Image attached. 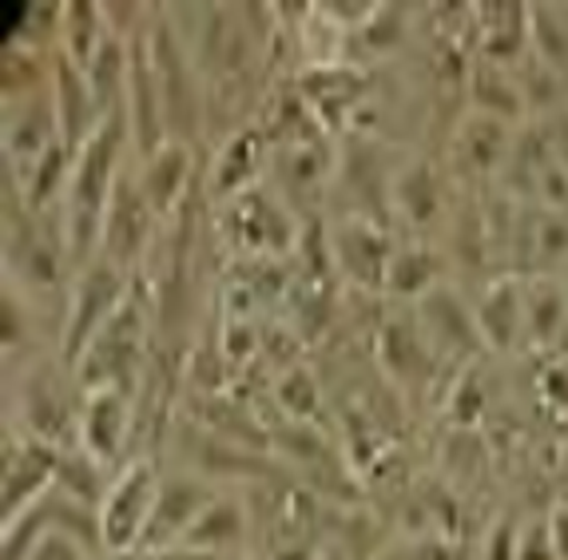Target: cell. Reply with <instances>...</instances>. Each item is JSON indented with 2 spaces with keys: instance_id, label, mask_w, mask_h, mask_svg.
I'll list each match as a JSON object with an SVG mask.
<instances>
[{
  "instance_id": "6da1fadb",
  "label": "cell",
  "mask_w": 568,
  "mask_h": 560,
  "mask_svg": "<svg viewBox=\"0 0 568 560\" xmlns=\"http://www.w3.org/2000/svg\"><path fill=\"white\" fill-rule=\"evenodd\" d=\"M80 409H84V389L64 354H44L20 366V374H9V421L4 426L57 449H72L80 446Z\"/></svg>"
},
{
  "instance_id": "7a4b0ae2",
  "label": "cell",
  "mask_w": 568,
  "mask_h": 560,
  "mask_svg": "<svg viewBox=\"0 0 568 560\" xmlns=\"http://www.w3.org/2000/svg\"><path fill=\"white\" fill-rule=\"evenodd\" d=\"M148 60H152V77L160 88L168 140L195 143L200 128H207V80L168 9L148 12Z\"/></svg>"
},
{
  "instance_id": "3957f363",
  "label": "cell",
  "mask_w": 568,
  "mask_h": 560,
  "mask_svg": "<svg viewBox=\"0 0 568 560\" xmlns=\"http://www.w3.org/2000/svg\"><path fill=\"white\" fill-rule=\"evenodd\" d=\"M219 235L239 258H283L303 243L298 215L266 180L215 203Z\"/></svg>"
},
{
  "instance_id": "277c9868",
  "label": "cell",
  "mask_w": 568,
  "mask_h": 560,
  "mask_svg": "<svg viewBox=\"0 0 568 560\" xmlns=\"http://www.w3.org/2000/svg\"><path fill=\"white\" fill-rule=\"evenodd\" d=\"M148 334H152V318H148L143 291L135 286L132 295L123 298L120 310L92 334V343L84 346V354L72 366L80 389H100V386L140 389L143 370H148Z\"/></svg>"
},
{
  "instance_id": "5b68a950",
  "label": "cell",
  "mask_w": 568,
  "mask_h": 560,
  "mask_svg": "<svg viewBox=\"0 0 568 560\" xmlns=\"http://www.w3.org/2000/svg\"><path fill=\"white\" fill-rule=\"evenodd\" d=\"M135 291V275L115 266L108 255H95L88 266H80L64 291V334H60V354L68 366H77L92 334L123 306V298Z\"/></svg>"
},
{
  "instance_id": "8992f818",
  "label": "cell",
  "mask_w": 568,
  "mask_h": 560,
  "mask_svg": "<svg viewBox=\"0 0 568 560\" xmlns=\"http://www.w3.org/2000/svg\"><path fill=\"white\" fill-rule=\"evenodd\" d=\"M160 481H163V466L148 454H135L128 466L115 469L104 501H100V509H95V517H100V544H104V557H123V552L140 549L143 529H148V521H152Z\"/></svg>"
},
{
  "instance_id": "52a82bcc",
  "label": "cell",
  "mask_w": 568,
  "mask_h": 560,
  "mask_svg": "<svg viewBox=\"0 0 568 560\" xmlns=\"http://www.w3.org/2000/svg\"><path fill=\"white\" fill-rule=\"evenodd\" d=\"M160 211L152 207V200L143 195L140 175H135V152L128 160V167L120 172V183L112 191L104 215V238H100V255H108L115 266H123L128 275H140V266L155 255V243L163 235Z\"/></svg>"
},
{
  "instance_id": "ba28073f",
  "label": "cell",
  "mask_w": 568,
  "mask_h": 560,
  "mask_svg": "<svg viewBox=\"0 0 568 560\" xmlns=\"http://www.w3.org/2000/svg\"><path fill=\"white\" fill-rule=\"evenodd\" d=\"M369 72L358 60H326V64H303L294 77V92L311 108V115L326 132H342L346 120L369 95Z\"/></svg>"
},
{
  "instance_id": "9c48e42d",
  "label": "cell",
  "mask_w": 568,
  "mask_h": 560,
  "mask_svg": "<svg viewBox=\"0 0 568 560\" xmlns=\"http://www.w3.org/2000/svg\"><path fill=\"white\" fill-rule=\"evenodd\" d=\"M219 489H223V485L195 474V469H187V466L163 469L152 521L143 529L140 549H171V544H180L191 532V525L203 517V509L219 497Z\"/></svg>"
},
{
  "instance_id": "30bf717a",
  "label": "cell",
  "mask_w": 568,
  "mask_h": 560,
  "mask_svg": "<svg viewBox=\"0 0 568 560\" xmlns=\"http://www.w3.org/2000/svg\"><path fill=\"white\" fill-rule=\"evenodd\" d=\"M135 398L140 389L128 386H100L84 389V409H80V449L104 461L108 469H120L132 461L128 441L135 434Z\"/></svg>"
},
{
  "instance_id": "8fae6325",
  "label": "cell",
  "mask_w": 568,
  "mask_h": 560,
  "mask_svg": "<svg viewBox=\"0 0 568 560\" xmlns=\"http://www.w3.org/2000/svg\"><path fill=\"white\" fill-rule=\"evenodd\" d=\"M57 469H60L57 446L4 426V521L32 509L57 485Z\"/></svg>"
},
{
  "instance_id": "7c38bea8",
  "label": "cell",
  "mask_w": 568,
  "mask_h": 560,
  "mask_svg": "<svg viewBox=\"0 0 568 560\" xmlns=\"http://www.w3.org/2000/svg\"><path fill=\"white\" fill-rule=\"evenodd\" d=\"M394 247H398V238H389V231L382 227V218H369V215H342L331 231L334 266L351 283L369 286V291L386 286Z\"/></svg>"
},
{
  "instance_id": "4fadbf2b",
  "label": "cell",
  "mask_w": 568,
  "mask_h": 560,
  "mask_svg": "<svg viewBox=\"0 0 568 560\" xmlns=\"http://www.w3.org/2000/svg\"><path fill=\"white\" fill-rule=\"evenodd\" d=\"M417 326L426 330L429 346L437 350V358H474L477 350H485V338L477 330L474 303L457 291L454 283H437L426 298L414 303Z\"/></svg>"
},
{
  "instance_id": "5bb4252c",
  "label": "cell",
  "mask_w": 568,
  "mask_h": 560,
  "mask_svg": "<svg viewBox=\"0 0 568 560\" xmlns=\"http://www.w3.org/2000/svg\"><path fill=\"white\" fill-rule=\"evenodd\" d=\"M266 163H271V135H266L263 124L246 120L235 132H223L215 143V155L207 163V175H203L207 200L223 203L231 195H239L243 187H251V183H258Z\"/></svg>"
},
{
  "instance_id": "9a60e30c",
  "label": "cell",
  "mask_w": 568,
  "mask_h": 560,
  "mask_svg": "<svg viewBox=\"0 0 568 560\" xmlns=\"http://www.w3.org/2000/svg\"><path fill=\"white\" fill-rule=\"evenodd\" d=\"M195 172H200V160H195V143L183 140H163L155 152L135 155V175H140L143 195L152 200V207L160 211V218H175L187 207L191 191H195Z\"/></svg>"
},
{
  "instance_id": "2e32d148",
  "label": "cell",
  "mask_w": 568,
  "mask_h": 560,
  "mask_svg": "<svg viewBox=\"0 0 568 560\" xmlns=\"http://www.w3.org/2000/svg\"><path fill=\"white\" fill-rule=\"evenodd\" d=\"M180 544L215 552V557L227 560H243L251 552V509H246V497L239 493L235 485H223L219 497L203 509V517L191 525V532Z\"/></svg>"
},
{
  "instance_id": "e0dca14e",
  "label": "cell",
  "mask_w": 568,
  "mask_h": 560,
  "mask_svg": "<svg viewBox=\"0 0 568 560\" xmlns=\"http://www.w3.org/2000/svg\"><path fill=\"white\" fill-rule=\"evenodd\" d=\"M477 330L485 338V350H517L525 343V278L497 275L485 283L474 298Z\"/></svg>"
},
{
  "instance_id": "ac0fdd59",
  "label": "cell",
  "mask_w": 568,
  "mask_h": 560,
  "mask_svg": "<svg viewBox=\"0 0 568 560\" xmlns=\"http://www.w3.org/2000/svg\"><path fill=\"white\" fill-rule=\"evenodd\" d=\"M513 135H517V128L509 120L469 108V115H462V124L454 132V155L465 167V175H481V180L501 175L513 152Z\"/></svg>"
},
{
  "instance_id": "d6986e66",
  "label": "cell",
  "mask_w": 568,
  "mask_h": 560,
  "mask_svg": "<svg viewBox=\"0 0 568 560\" xmlns=\"http://www.w3.org/2000/svg\"><path fill=\"white\" fill-rule=\"evenodd\" d=\"M389 207L398 211L417 235L437 227L442 207H446V195H442V180H437L434 163L429 160L402 163L398 172L389 175Z\"/></svg>"
},
{
  "instance_id": "ffe728a7",
  "label": "cell",
  "mask_w": 568,
  "mask_h": 560,
  "mask_svg": "<svg viewBox=\"0 0 568 560\" xmlns=\"http://www.w3.org/2000/svg\"><path fill=\"white\" fill-rule=\"evenodd\" d=\"M465 95H469V108L501 115L509 124L521 120V115H529L521 84H517V72H513V64H501V60L477 57L474 64H469V72H465Z\"/></svg>"
},
{
  "instance_id": "44dd1931",
  "label": "cell",
  "mask_w": 568,
  "mask_h": 560,
  "mask_svg": "<svg viewBox=\"0 0 568 560\" xmlns=\"http://www.w3.org/2000/svg\"><path fill=\"white\" fill-rule=\"evenodd\" d=\"M568 326V291L557 275L525 278V343L552 346Z\"/></svg>"
},
{
  "instance_id": "7402d4cb",
  "label": "cell",
  "mask_w": 568,
  "mask_h": 560,
  "mask_svg": "<svg viewBox=\"0 0 568 560\" xmlns=\"http://www.w3.org/2000/svg\"><path fill=\"white\" fill-rule=\"evenodd\" d=\"M378 350L382 362L389 366V374L398 381H406V386H414V381L429 378L437 370V350L429 346L426 330L417 326V318H409V323H386V330L378 338Z\"/></svg>"
},
{
  "instance_id": "603a6c76",
  "label": "cell",
  "mask_w": 568,
  "mask_h": 560,
  "mask_svg": "<svg viewBox=\"0 0 568 560\" xmlns=\"http://www.w3.org/2000/svg\"><path fill=\"white\" fill-rule=\"evenodd\" d=\"M437 283H442V251L429 238H406V243L394 247V258H389V271H386V291L417 303Z\"/></svg>"
},
{
  "instance_id": "cb8c5ba5",
  "label": "cell",
  "mask_w": 568,
  "mask_h": 560,
  "mask_svg": "<svg viewBox=\"0 0 568 560\" xmlns=\"http://www.w3.org/2000/svg\"><path fill=\"white\" fill-rule=\"evenodd\" d=\"M529 52L568 77V4H529Z\"/></svg>"
},
{
  "instance_id": "d4e9b609",
  "label": "cell",
  "mask_w": 568,
  "mask_h": 560,
  "mask_svg": "<svg viewBox=\"0 0 568 560\" xmlns=\"http://www.w3.org/2000/svg\"><path fill=\"white\" fill-rule=\"evenodd\" d=\"M275 401L286 414V421H306V426H314V414L323 406V394H318V381H314L306 362H291L286 370H278Z\"/></svg>"
},
{
  "instance_id": "484cf974",
  "label": "cell",
  "mask_w": 568,
  "mask_h": 560,
  "mask_svg": "<svg viewBox=\"0 0 568 560\" xmlns=\"http://www.w3.org/2000/svg\"><path fill=\"white\" fill-rule=\"evenodd\" d=\"M481 560H521V525L513 517H497L481 541Z\"/></svg>"
},
{
  "instance_id": "4316f807",
  "label": "cell",
  "mask_w": 568,
  "mask_h": 560,
  "mask_svg": "<svg viewBox=\"0 0 568 560\" xmlns=\"http://www.w3.org/2000/svg\"><path fill=\"white\" fill-rule=\"evenodd\" d=\"M521 560H560L549 517H537V521L521 525Z\"/></svg>"
},
{
  "instance_id": "83f0119b",
  "label": "cell",
  "mask_w": 568,
  "mask_h": 560,
  "mask_svg": "<svg viewBox=\"0 0 568 560\" xmlns=\"http://www.w3.org/2000/svg\"><path fill=\"white\" fill-rule=\"evenodd\" d=\"M104 560H227V557L187 549V544H171V549H132L123 552V557H104Z\"/></svg>"
},
{
  "instance_id": "f1b7e54d",
  "label": "cell",
  "mask_w": 568,
  "mask_h": 560,
  "mask_svg": "<svg viewBox=\"0 0 568 560\" xmlns=\"http://www.w3.org/2000/svg\"><path fill=\"white\" fill-rule=\"evenodd\" d=\"M549 529H552V541H557L560 560H568V505H557V509H552Z\"/></svg>"
},
{
  "instance_id": "f546056e",
  "label": "cell",
  "mask_w": 568,
  "mask_h": 560,
  "mask_svg": "<svg viewBox=\"0 0 568 560\" xmlns=\"http://www.w3.org/2000/svg\"><path fill=\"white\" fill-rule=\"evenodd\" d=\"M243 560H275V557H271V552H255V549H251V552H246Z\"/></svg>"
}]
</instances>
